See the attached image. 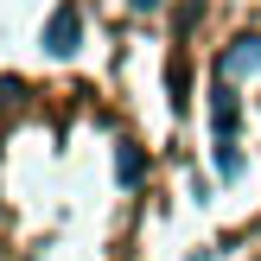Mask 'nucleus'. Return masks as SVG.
<instances>
[{"instance_id": "2", "label": "nucleus", "mask_w": 261, "mask_h": 261, "mask_svg": "<svg viewBox=\"0 0 261 261\" xmlns=\"http://www.w3.org/2000/svg\"><path fill=\"white\" fill-rule=\"evenodd\" d=\"M229 76H242V70H261V38H236V51H229Z\"/></svg>"}, {"instance_id": "6", "label": "nucleus", "mask_w": 261, "mask_h": 261, "mask_svg": "<svg viewBox=\"0 0 261 261\" xmlns=\"http://www.w3.org/2000/svg\"><path fill=\"white\" fill-rule=\"evenodd\" d=\"M127 7H134V13H153V7H160V0H127Z\"/></svg>"}, {"instance_id": "4", "label": "nucleus", "mask_w": 261, "mask_h": 261, "mask_svg": "<svg viewBox=\"0 0 261 261\" xmlns=\"http://www.w3.org/2000/svg\"><path fill=\"white\" fill-rule=\"evenodd\" d=\"M217 127H223V134L236 127V96H229V89H217Z\"/></svg>"}, {"instance_id": "1", "label": "nucleus", "mask_w": 261, "mask_h": 261, "mask_svg": "<svg viewBox=\"0 0 261 261\" xmlns=\"http://www.w3.org/2000/svg\"><path fill=\"white\" fill-rule=\"evenodd\" d=\"M76 38H83V13L64 0V7L45 19V51H51V58H70V51H76Z\"/></svg>"}, {"instance_id": "5", "label": "nucleus", "mask_w": 261, "mask_h": 261, "mask_svg": "<svg viewBox=\"0 0 261 261\" xmlns=\"http://www.w3.org/2000/svg\"><path fill=\"white\" fill-rule=\"evenodd\" d=\"M236 166H242V153H236V147H229V140H223V147H217V172L229 178V172H236Z\"/></svg>"}, {"instance_id": "3", "label": "nucleus", "mask_w": 261, "mask_h": 261, "mask_svg": "<svg viewBox=\"0 0 261 261\" xmlns=\"http://www.w3.org/2000/svg\"><path fill=\"white\" fill-rule=\"evenodd\" d=\"M115 178H121V185H140V147H121V160H115Z\"/></svg>"}]
</instances>
